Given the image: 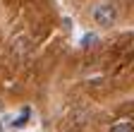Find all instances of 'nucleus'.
<instances>
[{
	"label": "nucleus",
	"mask_w": 134,
	"mask_h": 132,
	"mask_svg": "<svg viewBox=\"0 0 134 132\" xmlns=\"http://www.w3.org/2000/svg\"><path fill=\"white\" fill-rule=\"evenodd\" d=\"M91 17H93V22L100 24V27H113L115 19H117V10H115L113 3H98V5L93 7V12H91Z\"/></svg>",
	"instance_id": "nucleus-1"
},
{
	"label": "nucleus",
	"mask_w": 134,
	"mask_h": 132,
	"mask_svg": "<svg viewBox=\"0 0 134 132\" xmlns=\"http://www.w3.org/2000/svg\"><path fill=\"white\" fill-rule=\"evenodd\" d=\"M110 132H134V125L129 120H120V123H115L110 127Z\"/></svg>",
	"instance_id": "nucleus-2"
},
{
	"label": "nucleus",
	"mask_w": 134,
	"mask_h": 132,
	"mask_svg": "<svg viewBox=\"0 0 134 132\" xmlns=\"http://www.w3.org/2000/svg\"><path fill=\"white\" fill-rule=\"evenodd\" d=\"M93 43H96V34H86V36L81 39V46H86V48L93 46Z\"/></svg>",
	"instance_id": "nucleus-3"
}]
</instances>
